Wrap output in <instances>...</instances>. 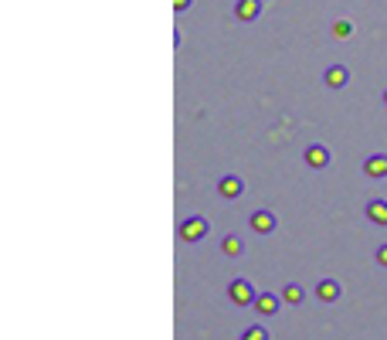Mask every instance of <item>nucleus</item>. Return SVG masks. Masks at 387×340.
<instances>
[{
    "label": "nucleus",
    "instance_id": "423d86ee",
    "mask_svg": "<svg viewBox=\"0 0 387 340\" xmlns=\"http://www.w3.org/2000/svg\"><path fill=\"white\" fill-rule=\"evenodd\" d=\"M306 164H310V167H326V164H329V150H326V147H320V143H312L310 150H306Z\"/></svg>",
    "mask_w": 387,
    "mask_h": 340
},
{
    "label": "nucleus",
    "instance_id": "f3484780",
    "mask_svg": "<svg viewBox=\"0 0 387 340\" xmlns=\"http://www.w3.org/2000/svg\"><path fill=\"white\" fill-rule=\"evenodd\" d=\"M187 4H190V0H173V7H177V11H184Z\"/></svg>",
    "mask_w": 387,
    "mask_h": 340
},
{
    "label": "nucleus",
    "instance_id": "4468645a",
    "mask_svg": "<svg viewBox=\"0 0 387 340\" xmlns=\"http://www.w3.org/2000/svg\"><path fill=\"white\" fill-rule=\"evenodd\" d=\"M241 340H268V334H265L262 326H251V330H245V337Z\"/></svg>",
    "mask_w": 387,
    "mask_h": 340
},
{
    "label": "nucleus",
    "instance_id": "dca6fc26",
    "mask_svg": "<svg viewBox=\"0 0 387 340\" xmlns=\"http://www.w3.org/2000/svg\"><path fill=\"white\" fill-rule=\"evenodd\" d=\"M377 259H381V265H387V245L377 248Z\"/></svg>",
    "mask_w": 387,
    "mask_h": 340
},
{
    "label": "nucleus",
    "instance_id": "9d476101",
    "mask_svg": "<svg viewBox=\"0 0 387 340\" xmlns=\"http://www.w3.org/2000/svg\"><path fill=\"white\" fill-rule=\"evenodd\" d=\"M255 309L262 313V317H272L276 309H279V296H272V293H262L258 299H255Z\"/></svg>",
    "mask_w": 387,
    "mask_h": 340
},
{
    "label": "nucleus",
    "instance_id": "2eb2a0df",
    "mask_svg": "<svg viewBox=\"0 0 387 340\" xmlns=\"http://www.w3.org/2000/svg\"><path fill=\"white\" fill-rule=\"evenodd\" d=\"M333 31L340 34V38H347V34H350V24H347V21H337V24H333Z\"/></svg>",
    "mask_w": 387,
    "mask_h": 340
},
{
    "label": "nucleus",
    "instance_id": "7ed1b4c3",
    "mask_svg": "<svg viewBox=\"0 0 387 340\" xmlns=\"http://www.w3.org/2000/svg\"><path fill=\"white\" fill-rule=\"evenodd\" d=\"M217 191H221V198H238V194L245 191V181H241V177H234V174H228V177H221Z\"/></svg>",
    "mask_w": 387,
    "mask_h": 340
},
{
    "label": "nucleus",
    "instance_id": "f8f14e48",
    "mask_svg": "<svg viewBox=\"0 0 387 340\" xmlns=\"http://www.w3.org/2000/svg\"><path fill=\"white\" fill-rule=\"evenodd\" d=\"M224 252H228V255H241V238H238V235H228V238H224Z\"/></svg>",
    "mask_w": 387,
    "mask_h": 340
},
{
    "label": "nucleus",
    "instance_id": "f03ea898",
    "mask_svg": "<svg viewBox=\"0 0 387 340\" xmlns=\"http://www.w3.org/2000/svg\"><path fill=\"white\" fill-rule=\"evenodd\" d=\"M204 235H207V221L204 218H187L184 225H180V238L184 242H201Z\"/></svg>",
    "mask_w": 387,
    "mask_h": 340
},
{
    "label": "nucleus",
    "instance_id": "6e6552de",
    "mask_svg": "<svg viewBox=\"0 0 387 340\" xmlns=\"http://www.w3.org/2000/svg\"><path fill=\"white\" fill-rule=\"evenodd\" d=\"M367 174L371 177H387V154H374V156H367Z\"/></svg>",
    "mask_w": 387,
    "mask_h": 340
},
{
    "label": "nucleus",
    "instance_id": "9b49d317",
    "mask_svg": "<svg viewBox=\"0 0 387 340\" xmlns=\"http://www.w3.org/2000/svg\"><path fill=\"white\" fill-rule=\"evenodd\" d=\"M367 218L374 225H387V201H371L367 204Z\"/></svg>",
    "mask_w": 387,
    "mask_h": 340
},
{
    "label": "nucleus",
    "instance_id": "ddd939ff",
    "mask_svg": "<svg viewBox=\"0 0 387 340\" xmlns=\"http://www.w3.org/2000/svg\"><path fill=\"white\" fill-rule=\"evenodd\" d=\"M285 299L289 303H302V286H285Z\"/></svg>",
    "mask_w": 387,
    "mask_h": 340
},
{
    "label": "nucleus",
    "instance_id": "20e7f679",
    "mask_svg": "<svg viewBox=\"0 0 387 340\" xmlns=\"http://www.w3.org/2000/svg\"><path fill=\"white\" fill-rule=\"evenodd\" d=\"M272 228H276V215H272V211H255V215H251V232L268 235Z\"/></svg>",
    "mask_w": 387,
    "mask_h": 340
},
{
    "label": "nucleus",
    "instance_id": "a211bd4d",
    "mask_svg": "<svg viewBox=\"0 0 387 340\" xmlns=\"http://www.w3.org/2000/svg\"><path fill=\"white\" fill-rule=\"evenodd\" d=\"M384 99H387V92H384Z\"/></svg>",
    "mask_w": 387,
    "mask_h": 340
},
{
    "label": "nucleus",
    "instance_id": "0eeeda50",
    "mask_svg": "<svg viewBox=\"0 0 387 340\" xmlns=\"http://www.w3.org/2000/svg\"><path fill=\"white\" fill-rule=\"evenodd\" d=\"M326 85H329V89H343V85H347V78H350V72H347V68H343V65H333V68H326Z\"/></svg>",
    "mask_w": 387,
    "mask_h": 340
},
{
    "label": "nucleus",
    "instance_id": "f257e3e1",
    "mask_svg": "<svg viewBox=\"0 0 387 340\" xmlns=\"http://www.w3.org/2000/svg\"><path fill=\"white\" fill-rule=\"evenodd\" d=\"M231 299L238 303V307H248V303L258 299V293H255V286H251L248 279H234L231 282Z\"/></svg>",
    "mask_w": 387,
    "mask_h": 340
},
{
    "label": "nucleus",
    "instance_id": "1a4fd4ad",
    "mask_svg": "<svg viewBox=\"0 0 387 340\" xmlns=\"http://www.w3.org/2000/svg\"><path fill=\"white\" fill-rule=\"evenodd\" d=\"M316 296H320L323 303H333V299H340V282H333V279H323V282H320V289H316Z\"/></svg>",
    "mask_w": 387,
    "mask_h": 340
},
{
    "label": "nucleus",
    "instance_id": "39448f33",
    "mask_svg": "<svg viewBox=\"0 0 387 340\" xmlns=\"http://www.w3.org/2000/svg\"><path fill=\"white\" fill-rule=\"evenodd\" d=\"M234 14L241 17V21H255V17L262 14V0H238Z\"/></svg>",
    "mask_w": 387,
    "mask_h": 340
}]
</instances>
